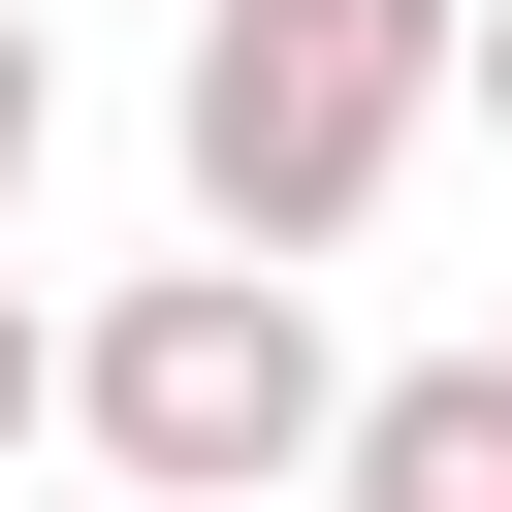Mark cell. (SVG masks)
<instances>
[{"label":"cell","mask_w":512,"mask_h":512,"mask_svg":"<svg viewBox=\"0 0 512 512\" xmlns=\"http://www.w3.org/2000/svg\"><path fill=\"white\" fill-rule=\"evenodd\" d=\"M32 416H64L128 512H288V480H320V416H352L320 256H160V288H96V320L32 352Z\"/></svg>","instance_id":"obj_1"},{"label":"cell","mask_w":512,"mask_h":512,"mask_svg":"<svg viewBox=\"0 0 512 512\" xmlns=\"http://www.w3.org/2000/svg\"><path fill=\"white\" fill-rule=\"evenodd\" d=\"M448 32L480 0H192V96H160L192 256H352L384 160H416V96H448Z\"/></svg>","instance_id":"obj_2"},{"label":"cell","mask_w":512,"mask_h":512,"mask_svg":"<svg viewBox=\"0 0 512 512\" xmlns=\"http://www.w3.org/2000/svg\"><path fill=\"white\" fill-rule=\"evenodd\" d=\"M288 512H512V384H480V352H416V384H352Z\"/></svg>","instance_id":"obj_3"},{"label":"cell","mask_w":512,"mask_h":512,"mask_svg":"<svg viewBox=\"0 0 512 512\" xmlns=\"http://www.w3.org/2000/svg\"><path fill=\"white\" fill-rule=\"evenodd\" d=\"M32 160H64V32L0 0V224H32Z\"/></svg>","instance_id":"obj_4"},{"label":"cell","mask_w":512,"mask_h":512,"mask_svg":"<svg viewBox=\"0 0 512 512\" xmlns=\"http://www.w3.org/2000/svg\"><path fill=\"white\" fill-rule=\"evenodd\" d=\"M32 352H64V320H32V288H0V448H32Z\"/></svg>","instance_id":"obj_5"}]
</instances>
